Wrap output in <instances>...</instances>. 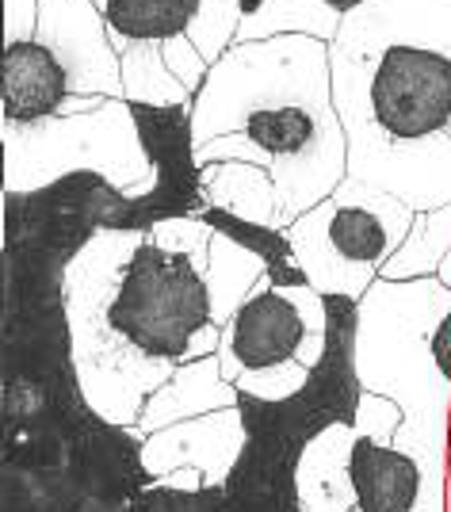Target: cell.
I'll use <instances>...</instances> for the list:
<instances>
[{"label":"cell","mask_w":451,"mask_h":512,"mask_svg":"<svg viewBox=\"0 0 451 512\" xmlns=\"http://www.w3.org/2000/svg\"><path fill=\"white\" fill-rule=\"evenodd\" d=\"M65 272L0 256V512H123L153 486L146 440L85 398Z\"/></svg>","instance_id":"1"},{"label":"cell","mask_w":451,"mask_h":512,"mask_svg":"<svg viewBox=\"0 0 451 512\" xmlns=\"http://www.w3.org/2000/svg\"><path fill=\"white\" fill-rule=\"evenodd\" d=\"M348 176L413 211L451 203V0H367L329 43Z\"/></svg>","instance_id":"2"},{"label":"cell","mask_w":451,"mask_h":512,"mask_svg":"<svg viewBox=\"0 0 451 512\" xmlns=\"http://www.w3.org/2000/svg\"><path fill=\"white\" fill-rule=\"evenodd\" d=\"M192 127L195 146L245 134L268 157L283 226L348 180V134L333 104L329 43L322 39L280 35L234 43L199 88Z\"/></svg>","instance_id":"3"},{"label":"cell","mask_w":451,"mask_h":512,"mask_svg":"<svg viewBox=\"0 0 451 512\" xmlns=\"http://www.w3.org/2000/svg\"><path fill=\"white\" fill-rule=\"evenodd\" d=\"M360 302L325 295V352L299 394L264 402L237 390L245 448L222 482L230 512H302L299 463L333 425H356L364 383L356 371Z\"/></svg>","instance_id":"4"},{"label":"cell","mask_w":451,"mask_h":512,"mask_svg":"<svg viewBox=\"0 0 451 512\" xmlns=\"http://www.w3.org/2000/svg\"><path fill=\"white\" fill-rule=\"evenodd\" d=\"M451 314V287L440 279H409L375 287L360 299L356 371L371 394L398 402L406 425L432 451L451 448V379L432 356V333Z\"/></svg>","instance_id":"5"},{"label":"cell","mask_w":451,"mask_h":512,"mask_svg":"<svg viewBox=\"0 0 451 512\" xmlns=\"http://www.w3.org/2000/svg\"><path fill=\"white\" fill-rule=\"evenodd\" d=\"M142 234L104 230L77 253L65 272V310L73 333V363L85 386V398L96 413L123 428H134L153 390L172 379L176 363H161L142 356L130 341H123L108 321V302L123 264L138 249Z\"/></svg>","instance_id":"6"},{"label":"cell","mask_w":451,"mask_h":512,"mask_svg":"<svg viewBox=\"0 0 451 512\" xmlns=\"http://www.w3.org/2000/svg\"><path fill=\"white\" fill-rule=\"evenodd\" d=\"M108 321L142 356L176 367L218 356L222 348L207 276L195 268V260L161 249L150 234H142L123 264L108 302Z\"/></svg>","instance_id":"7"},{"label":"cell","mask_w":451,"mask_h":512,"mask_svg":"<svg viewBox=\"0 0 451 512\" xmlns=\"http://www.w3.org/2000/svg\"><path fill=\"white\" fill-rule=\"evenodd\" d=\"M417 211L390 192L348 176L314 211L299 214L287 237L318 295L364 299L390 256L406 245Z\"/></svg>","instance_id":"8"},{"label":"cell","mask_w":451,"mask_h":512,"mask_svg":"<svg viewBox=\"0 0 451 512\" xmlns=\"http://www.w3.org/2000/svg\"><path fill=\"white\" fill-rule=\"evenodd\" d=\"M0 146L4 192H35L69 172H104L130 195H146L157 180L127 100H108L92 115H54L35 127L0 123Z\"/></svg>","instance_id":"9"},{"label":"cell","mask_w":451,"mask_h":512,"mask_svg":"<svg viewBox=\"0 0 451 512\" xmlns=\"http://www.w3.org/2000/svg\"><path fill=\"white\" fill-rule=\"evenodd\" d=\"M325 352V295L314 287L280 291L264 279L249 302L222 329L218 363L226 383H237L245 371H264L299 360L318 367Z\"/></svg>","instance_id":"10"},{"label":"cell","mask_w":451,"mask_h":512,"mask_svg":"<svg viewBox=\"0 0 451 512\" xmlns=\"http://www.w3.org/2000/svg\"><path fill=\"white\" fill-rule=\"evenodd\" d=\"M58 54L81 96L123 100V62L111 46L108 16L92 0H39V35Z\"/></svg>","instance_id":"11"},{"label":"cell","mask_w":451,"mask_h":512,"mask_svg":"<svg viewBox=\"0 0 451 512\" xmlns=\"http://www.w3.org/2000/svg\"><path fill=\"white\" fill-rule=\"evenodd\" d=\"M245 448V425L241 409H218L195 421H180L172 428H161L146 436L142 444V463L150 478H165L169 470H199L203 486H222L237 467V455Z\"/></svg>","instance_id":"12"},{"label":"cell","mask_w":451,"mask_h":512,"mask_svg":"<svg viewBox=\"0 0 451 512\" xmlns=\"http://www.w3.org/2000/svg\"><path fill=\"white\" fill-rule=\"evenodd\" d=\"M69 96H73L69 73L50 46H43L39 39L4 46V54H0V123H16V127L46 123L62 111Z\"/></svg>","instance_id":"13"},{"label":"cell","mask_w":451,"mask_h":512,"mask_svg":"<svg viewBox=\"0 0 451 512\" xmlns=\"http://www.w3.org/2000/svg\"><path fill=\"white\" fill-rule=\"evenodd\" d=\"M352 490L360 512H417L425 493L421 463L398 451L394 444H379L356 432L352 444Z\"/></svg>","instance_id":"14"},{"label":"cell","mask_w":451,"mask_h":512,"mask_svg":"<svg viewBox=\"0 0 451 512\" xmlns=\"http://www.w3.org/2000/svg\"><path fill=\"white\" fill-rule=\"evenodd\" d=\"M234 406H237V386L226 383L218 356H203V360L176 367L169 383L161 386V390H153V398L142 409L134 432L146 440V436L161 432V428H172L180 425V421H195V417H207V413L234 409Z\"/></svg>","instance_id":"15"},{"label":"cell","mask_w":451,"mask_h":512,"mask_svg":"<svg viewBox=\"0 0 451 512\" xmlns=\"http://www.w3.org/2000/svg\"><path fill=\"white\" fill-rule=\"evenodd\" d=\"M352 444L356 425H333L306 448L299 463V505L302 512H352Z\"/></svg>","instance_id":"16"},{"label":"cell","mask_w":451,"mask_h":512,"mask_svg":"<svg viewBox=\"0 0 451 512\" xmlns=\"http://www.w3.org/2000/svg\"><path fill=\"white\" fill-rule=\"evenodd\" d=\"M199 184H203L207 207L230 211L237 218L272 226V230H287L280 211V192H276V180L268 169L245 165V161H218V165L199 169Z\"/></svg>","instance_id":"17"},{"label":"cell","mask_w":451,"mask_h":512,"mask_svg":"<svg viewBox=\"0 0 451 512\" xmlns=\"http://www.w3.org/2000/svg\"><path fill=\"white\" fill-rule=\"evenodd\" d=\"M215 234L237 241L241 249H249L253 256L264 260V272L272 279V287L280 291H295V287H310V279L302 272L299 256H295V245L287 230H272V226H260V222H249V218H237L230 211H218V207H207L199 214Z\"/></svg>","instance_id":"18"},{"label":"cell","mask_w":451,"mask_h":512,"mask_svg":"<svg viewBox=\"0 0 451 512\" xmlns=\"http://www.w3.org/2000/svg\"><path fill=\"white\" fill-rule=\"evenodd\" d=\"M203 276H207V291H211L215 325L226 329L230 318L249 302V295L268 279V272H264V260L260 256L241 249L230 237L215 234V241H211V260H207V272Z\"/></svg>","instance_id":"19"},{"label":"cell","mask_w":451,"mask_h":512,"mask_svg":"<svg viewBox=\"0 0 451 512\" xmlns=\"http://www.w3.org/2000/svg\"><path fill=\"white\" fill-rule=\"evenodd\" d=\"M344 12L333 8L329 0H268L257 16L241 23L237 43H264V39H280V35H306V39H322L333 43L341 31Z\"/></svg>","instance_id":"20"},{"label":"cell","mask_w":451,"mask_h":512,"mask_svg":"<svg viewBox=\"0 0 451 512\" xmlns=\"http://www.w3.org/2000/svg\"><path fill=\"white\" fill-rule=\"evenodd\" d=\"M203 0H108V31L130 43H169L192 27Z\"/></svg>","instance_id":"21"},{"label":"cell","mask_w":451,"mask_h":512,"mask_svg":"<svg viewBox=\"0 0 451 512\" xmlns=\"http://www.w3.org/2000/svg\"><path fill=\"white\" fill-rule=\"evenodd\" d=\"M451 253V203L440 211H417L413 230H409L406 245L390 256L379 279L390 283H409V279H432L440 276V264Z\"/></svg>","instance_id":"22"},{"label":"cell","mask_w":451,"mask_h":512,"mask_svg":"<svg viewBox=\"0 0 451 512\" xmlns=\"http://www.w3.org/2000/svg\"><path fill=\"white\" fill-rule=\"evenodd\" d=\"M123 62V100L146 107H184L195 104V96L172 77V69L161 58V43H134Z\"/></svg>","instance_id":"23"},{"label":"cell","mask_w":451,"mask_h":512,"mask_svg":"<svg viewBox=\"0 0 451 512\" xmlns=\"http://www.w3.org/2000/svg\"><path fill=\"white\" fill-rule=\"evenodd\" d=\"M245 23V12H241V0H203L199 12H195L192 27L184 31L199 54L215 65L222 62V54L237 43V31Z\"/></svg>","instance_id":"24"},{"label":"cell","mask_w":451,"mask_h":512,"mask_svg":"<svg viewBox=\"0 0 451 512\" xmlns=\"http://www.w3.org/2000/svg\"><path fill=\"white\" fill-rule=\"evenodd\" d=\"M150 237L169 249V253H180L195 260L199 272H207V260H211V241H215V230L199 218V214H188V218H169V222H157L150 230Z\"/></svg>","instance_id":"25"},{"label":"cell","mask_w":451,"mask_h":512,"mask_svg":"<svg viewBox=\"0 0 451 512\" xmlns=\"http://www.w3.org/2000/svg\"><path fill=\"white\" fill-rule=\"evenodd\" d=\"M310 371H314V367L291 360V363H280V367H264V371H245L234 386L245 390V394H257L264 402H283V398L299 394L302 386H306Z\"/></svg>","instance_id":"26"},{"label":"cell","mask_w":451,"mask_h":512,"mask_svg":"<svg viewBox=\"0 0 451 512\" xmlns=\"http://www.w3.org/2000/svg\"><path fill=\"white\" fill-rule=\"evenodd\" d=\"M406 425V413L398 402H390L383 394H371L364 390L360 398V409H356V432L367 436V440H379V444H394L398 428Z\"/></svg>","instance_id":"27"},{"label":"cell","mask_w":451,"mask_h":512,"mask_svg":"<svg viewBox=\"0 0 451 512\" xmlns=\"http://www.w3.org/2000/svg\"><path fill=\"white\" fill-rule=\"evenodd\" d=\"M161 58L172 69V77L192 96H199V88L207 85V77H211V62L199 54V46L188 35H172L169 43H161Z\"/></svg>","instance_id":"28"},{"label":"cell","mask_w":451,"mask_h":512,"mask_svg":"<svg viewBox=\"0 0 451 512\" xmlns=\"http://www.w3.org/2000/svg\"><path fill=\"white\" fill-rule=\"evenodd\" d=\"M39 35V0H4V46Z\"/></svg>","instance_id":"29"},{"label":"cell","mask_w":451,"mask_h":512,"mask_svg":"<svg viewBox=\"0 0 451 512\" xmlns=\"http://www.w3.org/2000/svg\"><path fill=\"white\" fill-rule=\"evenodd\" d=\"M432 356L440 363V371L451 379V314L440 325H436V333H432Z\"/></svg>","instance_id":"30"},{"label":"cell","mask_w":451,"mask_h":512,"mask_svg":"<svg viewBox=\"0 0 451 512\" xmlns=\"http://www.w3.org/2000/svg\"><path fill=\"white\" fill-rule=\"evenodd\" d=\"M104 104H108V96H81V92H73L58 115H65V119H69V115H92V111H100Z\"/></svg>","instance_id":"31"},{"label":"cell","mask_w":451,"mask_h":512,"mask_svg":"<svg viewBox=\"0 0 451 512\" xmlns=\"http://www.w3.org/2000/svg\"><path fill=\"white\" fill-rule=\"evenodd\" d=\"M264 4H268V0H241V12H245V20H249V16H257Z\"/></svg>","instance_id":"32"},{"label":"cell","mask_w":451,"mask_h":512,"mask_svg":"<svg viewBox=\"0 0 451 512\" xmlns=\"http://www.w3.org/2000/svg\"><path fill=\"white\" fill-rule=\"evenodd\" d=\"M436 279H440L444 287H451V253L444 256V264H440V276H436Z\"/></svg>","instance_id":"33"},{"label":"cell","mask_w":451,"mask_h":512,"mask_svg":"<svg viewBox=\"0 0 451 512\" xmlns=\"http://www.w3.org/2000/svg\"><path fill=\"white\" fill-rule=\"evenodd\" d=\"M448 501H451V448H448Z\"/></svg>","instance_id":"34"},{"label":"cell","mask_w":451,"mask_h":512,"mask_svg":"<svg viewBox=\"0 0 451 512\" xmlns=\"http://www.w3.org/2000/svg\"><path fill=\"white\" fill-rule=\"evenodd\" d=\"M92 4H96V8H100V12H104V8H108V0H92Z\"/></svg>","instance_id":"35"},{"label":"cell","mask_w":451,"mask_h":512,"mask_svg":"<svg viewBox=\"0 0 451 512\" xmlns=\"http://www.w3.org/2000/svg\"><path fill=\"white\" fill-rule=\"evenodd\" d=\"M448 512H451V501H448Z\"/></svg>","instance_id":"36"},{"label":"cell","mask_w":451,"mask_h":512,"mask_svg":"<svg viewBox=\"0 0 451 512\" xmlns=\"http://www.w3.org/2000/svg\"><path fill=\"white\" fill-rule=\"evenodd\" d=\"M352 512H360V509H352Z\"/></svg>","instance_id":"37"}]
</instances>
